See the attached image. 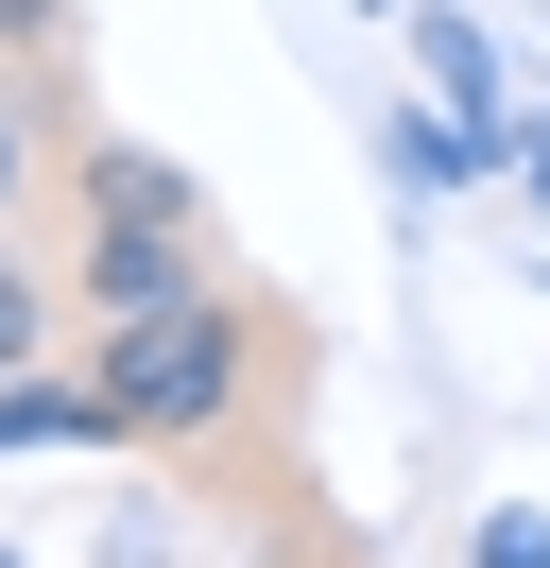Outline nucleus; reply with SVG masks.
<instances>
[{
	"instance_id": "7ed1b4c3",
	"label": "nucleus",
	"mask_w": 550,
	"mask_h": 568,
	"mask_svg": "<svg viewBox=\"0 0 550 568\" xmlns=\"http://www.w3.org/2000/svg\"><path fill=\"white\" fill-rule=\"evenodd\" d=\"M396 190H465V173H499V121H465V104H396Z\"/></svg>"
},
{
	"instance_id": "9b49d317",
	"label": "nucleus",
	"mask_w": 550,
	"mask_h": 568,
	"mask_svg": "<svg viewBox=\"0 0 550 568\" xmlns=\"http://www.w3.org/2000/svg\"><path fill=\"white\" fill-rule=\"evenodd\" d=\"M0 568H18V534H0Z\"/></svg>"
},
{
	"instance_id": "1a4fd4ad",
	"label": "nucleus",
	"mask_w": 550,
	"mask_h": 568,
	"mask_svg": "<svg viewBox=\"0 0 550 568\" xmlns=\"http://www.w3.org/2000/svg\"><path fill=\"white\" fill-rule=\"evenodd\" d=\"M18 190H34V104H0V224H18Z\"/></svg>"
},
{
	"instance_id": "f257e3e1",
	"label": "nucleus",
	"mask_w": 550,
	"mask_h": 568,
	"mask_svg": "<svg viewBox=\"0 0 550 568\" xmlns=\"http://www.w3.org/2000/svg\"><path fill=\"white\" fill-rule=\"evenodd\" d=\"M293 362V311H241V293H172V311H121L86 362H69V396H86V448H155V465H224L241 414Z\"/></svg>"
},
{
	"instance_id": "9d476101",
	"label": "nucleus",
	"mask_w": 550,
	"mask_h": 568,
	"mask_svg": "<svg viewBox=\"0 0 550 568\" xmlns=\"http://www.w3.org/2000/svg\"><path fill=\"white\" fill-rule=\"evenodd\" d=\"M361 18H396V0H361Z\"/></svg>"
},
{
	"instance_id": "423d86ee",
	"label": "nucleus",
	"mask_w": 550,
	"mask_h": 568,
	"mask_svg": "<svg viewBox=\"0 0 550 568\" xmlns=\"http://www.w3.org/2000/svg\"><path fill=\"white\" fill-rule=\"evenodd\" d=\"M18 362H52V276L0 258V379H18Z\"/></svg>"
},
{
	"instance_id": "0eeeda50",
	"label": "nucleus",
	"mask_w": 550,
	"mask_h": 568,
	"mask_svg": "<svg viewBox=\"0 0 550 568\" xmlns=\"http://www.w3.org/2000/svg\"><path fill=\"white\" fill-rule=\"evenodd\" d=\"M465 568H550V517H533V499H499V517H481V551Z\"/></svg>"
},
{
	"instance_id": "f03ea898",
	"label": "nucleus",
	"mask_w": 550,
	"mask_h": 568,
	"mask_svg": "<svg viewBox=\"0 0 550 568\" xmlns=\"http://www.w3.org/2000/svg\"><path fill=\"white\" fill-rule=\"evenodd\" d=\"M172 293H206V190L138 139H86V311L121 327V311H172Z\"/></svg>"
},
{
	"instance_id": "39448f33",
	"label": "nucleus",
	"mask_w": 550,
	"mask_h": 568,
	"mask_svg": "<svg viewBox=\"0 0 550 568\" xmlns=\"http://www.w3.org/2000/svg\"><path fill=\"white\" fill-rule=\"evenodd\" d=\"M0 448H86V396H69L52 362H18V379H0Z\"/></svg>"
},
{
	"instance_id": "20e7f679",
	"label": "nucleus",
	"mask_w": 550,
	"mask_h": 568,
	"mask_svg": "<svg viewBox=\"0 0 550 568\" xmlns=\"http://www.w3.org/2000/svg\"><path fill=\"white\" fill-rule=\"evenodd\" d=\"M412 52H430V87H447L465 121H516V104H499V36H481V18H447V0H412Z\"/></svg>"
},
{
	"instance_id": "6e6552de",
	"label": "nucleus",
	"mask_w": 550,
	"mask_h": 568,
	"mask_svg": "<svg viewBox=\"0 0 550 568\" xmlns=\"http://www.w3.org/2000/svg\"><path fill=\"white\" fill-rule=\"evenodd\" d=\"M499 173H516V190H533V207H550V121H533V104L499 121Z\"/></svg>"
}]
</instances>
